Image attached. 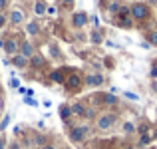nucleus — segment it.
Returning <instances> with one entry per match:
<instances>
[{
  "label": "nucleus",
  "mask_w": 157,
  "mask_h": 149,
  "mask_svg": "<svg viewBox=\"0 0 157 149\" xmlns=\"http://www.w3.org/2000/svg\"><path fill=\"white\" fill-rule=\"evenodd\" d=\"M82 86H84V78H82V74L78 72H72L66 76V82H64V88L68 90L70 94H76L82 90Z\"/></svg>",
  "instance_id": "f257e3e1"
},
{
  "label": "nucleus",
  "mask_w": 157,
  "mask_h": 149,
  "mask_svg": "<svg viewBox=\"0 0 157 149\" xmlns=\"http://www.w3.org/2000/svg\"><path fill=\"white\" fill-rule=\"evenodd\" d=\"M115 121H117V115L107 111V113H101L100 117L96 119V127H98V131H109Z\"/></svg>",
  "instance_id": "f03ea898"
},
{
  "label": "nucleus",
  "mask_w": 157,
  "mask_h": 149,
  "mask_svg": "<svg viewBox=\"0 0 157 149\" xmlns=\"http://www.w3.org/2000/svg\"><path fill=\"white\" fill-rule=\"evenodd\" d=\"M131 18L135 20V22H145L147 18H149V6L143 2H135L133 6H131Z\"/></svg>",
  "instance_id": "7ed1b4c3"
},
{
  "label": "nucleus",
  "mask_w": 157,
  "mask_h": 149,
  "mask_svg": "<svg viewBox=\"0 0 157 149\" xmlns=\"http://www.w3.org/2000/svg\"><path fill=\"white\" fill-rule=\"evenodd\" d=\"M86 135H88V125H76V127L70 129L68 137L72 143H82L86 139Z\"/></svg>",
  "instance_id": "20e7f679"
},
{
  "label": "nucleus",
  "mask_w": 157,
  "mask_h": 149,
  "mask_svg": "<svg viewBox=\"0 0 157 149\" xmlns=\"http://www.w3.org/2000/svg\"><path fill=\"white\" fill-rule=\"evenodd\" d=\"M104 82H105V78L101 74H88L84 78V86H90V88H100Z\"/></svg>",
  "instance_id": "39448f33"
},
{
  "label": "nucleus",
  "mask_w": 157,
  "mask_h": 149,
  "mask_svg": "<svg viewBox=\"0 0 157 149\" xmlns=\"http://www.w3.org/2000/svg\"><path fill=\"white\" fill-rule=\"evenodd\" d=\"M88 22H90V16L86 12H76L72 16V26L74 28H84V26H88Z\"/></svg>",
  "instance_id": "423d86ee"
},
{
  "label": "nucleus",
  "mask_w": 157,
  "mask_h": 149,
  "mask_svg": "<svg viewBox=\"0 0 157 149\" xmlns=\"http://www.w3.org/2000/svg\"><path fill=\"white\" fill-rule=\"evenodd\" d=\"M4 52H6L8 56H16V54H20V42H16L14 38L4 40Z\"/></svg>",
  "instance_id": "0eeeda50"
},
{
  "label": "nucleus",
  "mask_w": 157,
  "mask_h": 149,
  "mask_svg": "<svg viewBox=\"0 0 157 149\" xmlns=\"http://www.w3.org/2000/svg\"><path fill=\"white\" fill-rule=\"evenodd\" d=\"M48 80H50L52 84H62V86H64V82H66V74H64V68L52 70V72L48 74Z\"/></svg>",
  "instance_id": "6e6552de"
},
{
  "label": "nucleus",
  "mask_w": 157,
  "mask_h": 149,
  "mask_svg": "<svg viewBox=\"0 0 157 149\" xmlns=\"http://www.w3.org/2000/svg\"><path fill=\"white\" fill-rule=\"evenodd\" d=\"M20 54H22L24 58H28V60H30L32 56H34V44L30 42V40H22V42H20Z\"/></svg>",
  "instance_id": "1a4fd4ad"
},
{
  "label": "nucleus",
  "mask_w": 157,
  "mask_h": 149,
  "mask_svg": "<svg viewBox=\"0 0 157 149\" xmlns=\"http://www.w3.org/2000/svg\"><path fill=\"white\" fill-rule=\"evenodd\" d=\"M12 66L18 70H26L28 66H30V60L28 58H24L22 54H16V56H12Z\"/></svg>",
  "instance_id": "9d476101"
},
{
  "label": "nucleus",
  "mask_w": 157,
  "mask_h": 149,
  "mask_svg": "<svg viewBox=\"0 0 157 149\" xmlns=\"http://www.w3.org/2000/svg\"><path fill=\"white\" fill-rule=\"evenodd\" d=\"M58 113H60V117H62V121H64V123H70V119L74 117L72 105H68V103H62L60 109H58Z\"/></svg>",
  "instance_id": "9b49d317"
},
{
  "label": "nucleus",
  "mask_w": 157,
  "mask_h": 149,
  "mask_svg": "<svg viewBox=\"0 0 157 149\" xmlns=\"http://www.w3.org/2000/svg\"><path fill=\"white\" fill-rule=\"evenodd\" d=\"M8 20H10V24H22L24 20H26V16H24V12L20 10V8H16V10H12L10 12V16H8Z\"/></svg>",
  "instance_id": "f8f14e48"
},
{
  "label": "nucleus",
  "mask_w": 157,
  "mask_h": 149,
  "mask_svg": "<svg viewBox=\"0 0 157 149\" xmlns=\"http://www.w3.org/2000/svg\"><path fill=\"white\" fill-rule=\"evenodd\" d=\"M30 66L34 70H42L44 66H46V58H44L42 54H34V56L30 58Z\"/></svg>",
  "instance_id": "ddd939ff"
},
{
  "label": "nucleus",
  "mask_w": 157,
  "mask_h": 149,
  "mask_svg": "<svg viewBox=\"0 0 157 149\" xmlns=\"http://www.w3.org/2000/svg\"><path fill=\"white\" fill-rule=\"evenodd\" d=\"M34 14H36V16L48 14V4L44 2V0H36V2H34Z\"/></svg>",
  "instance_id": "4468645a"
},
{
  "label": "nucleus",
  "mask_w": 157,
  "mask_h": 149,
  "mask_svg": "<svg viewBox=\"0 0 157 149\" xmlns=\"http://www.w3.org/2000/svg\"><path fill=\"white\" fill-rule=\"evenodd\" d=\"M26 34L28 36H38L40 34V24L38 22H28L26 24Z\"/></svg>",
  "instance_id": "2eb2a0df"
},
{
  "label": "nucleus",
  "mask_w": 157,
  "mask_h": 149,
  "mask_svg": "<svg viewBox=\"0 0 157 149\" xmlns=\"http://www.w3.org/2000/svg\"><path fill=\"white\" fill-rule=\"evenodd\" d=\"M101 103L104 105H117V97H115V94H104L101 96Z\"/></svg>",
  "instance_id": "dca6fc26"
},
{
  "label": "nucleus",
  "mask_w": 157,
  "mask_h": 149,
  "mask_svg": "<svg viewBox=\"0 0 157 149\" xmlns=\"http://www.w3.org/2000/svg\"><path fill=\"white\" fill-rule=\"evenodd\" d=\"M72 113H74V115H80V117H84V113H86V105H84V103H80V101L72 103Z\"/></svg>",
  "instance_id": "f3484780"
},
{
  "label": "nucleus",
  "mask_w": 157,
  "mask_h": 149,
  "mask_svg": "<svg viewBox=\"0 0 157 149\" xmlns=\"http://www.w3.org/2000/svg\"><path fill=\"white\" fill-rule=\"evenodd\" d=\"M119 10H121V4H119L117 0H113V2H109V4H107V12H109V14L117 16V14H119Z\"/></svg>",
  "instance_id": "a211bd4d"
},
{
  "label": "nucleus",
  "mask_w": 157,
  "mask_h": 149,
  "mask_svg": "<svg viewBox=\"0 0 157 149\" xmlns=\"http://www.w3.org/2000/svg\"><path fill=\"white\" fill-rule=\"evenodd\" d=\"M90 40H92L94 44H104L105 40H104V34H101L100 30H94L92 34H90Z\"/></svg>",
  "instance_id": "6ab92c4d"
},
{
  "label": "nucleus",
  "mask_w": 157,
  "mask_h": 149,
  "mask_svg": "<svg viewBox=\"0 0 157 149\" xmlns=\"http://www.w3.org/2000/svg\"><path fill=\"white\" fill-rule=\"evenodd\" d=\"M135 131H137V127H135L131 121H125V123H123V133L131 135V133H135Z\"/></svg>",
  "instance_id": "aec40b11"
},
{
  "label": "nucleus",
  "mask_w": 157,
  "mask_h": 149,
  "mask_svg": "<svg viewBox=\"0 0 157 149\" xmlns=\"http://www.w3.org/2000/svg\"><path fill=\"white\" fill-rule=\"evenodd\" d=\"M147 42H149L151 46L157 48V30H151L149 34H147Z\"/></svg>",
  "instance_id": "412c9836"
},
{
  "label": "nucleus",
  "mask_w": 157,
  "mask_h": 149,
  "mask_svg": "<svg viewBox=\"0 0 157 149\" xmlns=\"http://www.w3.org/2000/svg\"><path fill=\"white\" fill-rule=\"evenodd\" d=\"M151 139H153V137H151L149 133H141V137H139V145H149Z\"/></svg>",
  "instance_id": "4be33fe9"
},
{
  "label": "nucleus",
  "mask_w": 157,
  "mask_h": 149,
  "mask_svg": "<svg viewBox=\"0 0 157 149\" xmlns=\"http://www.w3.org/2000/svg\"><path fill=\"white\" fill-rule=\"evenodd\" d=\"M84 117H86V119H94V117H96V109H94V107H86Z\"/></svg>",
  "instance_id": "5701e85b"
},
{
  "label": "nucleus",
  "mask_w": 157,
  "mask_h": 149,
  "mask_svg": "<svg viewBox=\"0 0 157 149\" xmlns=\"http://www.w3.org/2000/svg\"><path fill=\"white\" fill-rule=\"evenodd\" d=\"M48 50H50V56H52V58H60V50H58V46L50 44V46H48Z\"/></svg>",
  "instance_id": "b1692460"
},
{
  "label": "nucleus",
  "mask_w": 157,
  "mask_h": 149,
  "mask_svg": "<svg viewBox=\"0 0 157 149\" xmlns=\"http://www.w3.org/2000/svg\"><path fill=\"white\" fill-rule=\"evenodd\" d=\"M24 103H26V105H32V107H38V101L30 96H24Z\"/></svg>",
  "instance_id": "393cba45"
},
{
  "label": "nucleus",
  "mask_w": 157,
  "mask_h": 149,
  "mask_svg": "<svg viewBox=\"0 0 157 149\" xmlns=\"http://www.w3.org/2000/svg\"><path fill=\"white\" fill-rule=\"evenodd\" d=\"M90 22L94 24V30H100V18H98L96 14H92V16H90Z\"/></svg>",
  "instance_id": "a878e982"
},
{
  "label": "nucleus",
  "mask_w": 157,
  "mask_h": 149,
  "mask_svg": "<svg viewBox=\"0 0 157 149\" xmlns=\"http://www.w3.org/2000/svg\"><path fill=\"white\" fill-rule=\"evenodd\" d=\"M123 96H125V99H131V101H137L139 99L137 94H131V92H123Z\"/></svg>",
  "instance_id": "bb28decb"
},
{
  "label": "nucleus",
  "mask_w": 157,
  "mask_h": 149,
  "mask_svg": "<svg viewBox=\"0 0 157 149\" xmlns=\"http://www.w3.org/2000/svg\"><path fill=\"white\" fill-rule=\"evenodd\" d=\"M8 123H10V115H4L2 123H0V129H6V127H8Z\"/></svg>",
  "instance_id": "cd10ccee"
},
{
  "label": "nucleus",
  "mask_w": 157,
  "mask_h": 149,
  "mask_svg": "<svg viewBox=\"0 0 157 149\" xmlns=\"http://www.w3.org/2000/svg\"><path fill=\"white\" fill-rule=\"evenodd\" d=\"M10 86L18 90V88H20V80H18V78H12V80H10Z\"/></svg>",
  "instance_id": "c85d7f7f"
},
{
  "label": "nucleus",
  "mask_w": 157,
  "mask_h": 149,
  "mask_svg": "<svg viewBox=\"0 0 157 149\" xmlns=\"http://www.w3.org/2000/svg\"><path fill=\"white\" fill-rule=\"evenodd\" d=\"M149 76H151V80H157V66H153L149 70Z\"/></svg>",
  "instance_id": "c756f323"
},
{
  "label": "nucleus",
  "mask_w": 157,
  "mask_h": 149,
  "mask_svg": "<svg viewBox=\"0 0 157 149\" xmlns=\"http://www.w3.org/2000/svg\"><path fill=\"white\" fill-rule=\"evenodd\" d=\"M56 12H58V8H56V6H48V14H50V16H54Z\"/></svg>",
  "instance_id": "7c9ffc66"
},
{
  "label": "nucleus",
  "mask_w": 157,
  "mask_h": 149,
  "mask_svg": "<svg viewBox=\"0 0 157 149\" xmlns=\"http://www.w3.org/2000/svg\"><path fill=\"white\" fill-rule=\"evenodd\" d=\"M6 6H8V0H0V10H4Z\"/></svg>",
  "instance_id": "2f4dec72"
},
{
  "label": "nucleus",
  "mask_w": 157,
  "mask_h": 149,
  "mask_svg": "<svg viewBox=\"0 0 157 149\" xmlns=\"http://www.w3.org/2000/svg\"><path fill=\"white\" fill-rule=\"evenodd\" d=\"M151 90H153V94H157V80L151 82Z\"/></svg>",
  "instance_id": "473e14b6"
},
{
  "label": "nucleus",
  "mask_w": 157,
  "mask_h": 149,
  "mask_svg": "<svg viewBox=\"0 0 157 149\" xmlns=\"http://www.w3.org/2000/svg\"><path fill=\"white\" fill-rule=\"evenodd\" d=\"M62 2H64V6H72L74 0H62Z\"/></svg>",
  "instance_id": "72a5a7b5"
},
{
  "label": "nucleus",
  "mask_w": 157,
  "mask_h": 149,
  "mask_svg": "<svg viewBox=\"0 0 157 149\" xmlns=\"http://www.w3.org/2000/svg\"><path fill=\"white\" fill-rule=\"evenodd\" d=\"M147 6H157V0H147Z\"/></svg>",
  "instance_id": "f704fd0d"
},
{
  "label": "nucleus",
  "mask_w": 157,
  "mask_h": 149,
  "mask_svg": "<svg viewBox=\"0 0 157 149\" xmlns=\"http://www.w3.org/2000/svg\"><path fill=\"white\" fill-rule=\"evenodd\" d=\"M105 66L107 68H113V60H105Z\"/></svg>",
  "instance_id": "c9c22d12"
},
{
  "label": "nucleus",
  "mask_w": 157,
  "mask_h": 149,
  "mask_svg": "<svg viewBox=\"0 0 157 149\" xmlns=\"http://www.w3.org/2000/svg\"><path fill=\"white\" fill-rule=\"evenodd\" d=\"M0 149H6V141H4L2 137H0Z\"/></svg>",
  "instance_id": "e433bc0d"
},
{
  "label": "nucleus",
  "mask_w": 157,
  "mask_h": 149,
  "mask_svg": "<svg viewBox=\"0 0 157 149\" xmlns=\"http://www.w3.org/2000/svg\"><path fill=\"white\" fill-rule=\"evenodd\" d=\"M141 48L147 50V48H151V44H149V42H141Z\"/></svg>",
  "instance_id": "4c0bfd02"
},
{
  "label": "nucleus",
  "mask_w": 157,
  "mask_h": 149,
  "mask_svg": "<svg viewBox=\"0 0 157 149\" xmlns=\"http://www.w3.org/2000/svg\"><path fill=\"white\" fill-rule=\"evenodd\" d=\"M4 24H6V18H4V16L0 14V26H4Z\"/></svg>",
  "instance_id": "58836bf2"
},
{
  "label": "nucleus",
  "mask_w": 157,
  "mask_h": 149,
  "mask_svg": "<svg viewBox=\"0 0 157 149\" xmlns=\"http://www.w3.org/2000/svg\"><path fill=\"white\" fill-rule=\"evenodd\" d=\"M10 149H20V145H18V143H12V145H10Z\"/></svg>",
  "instance_id": "ea45409f"
},
{
  "label": "nucleus",
  "mask_w": 157,
  "mask_h": 149,
  "mask_svg": "<svg viewBox=\"0 0 157 149\" xmlns=\"http://www.w3.org/2000/svg\"><path fill=\"white\" fill-rule=\"evenodd\" d=\"M42 149H56V147H54V145H48V143H46V145H44Z\"/></svg>",
  "instance_id": "a19ab883"
},
{
  "label": "nucleus",
  "mask_w": 157,
  "mask_h": 149,
  "mask_svg": "<svg viewBox=\"0 0 157 149\" xmlns=\"http://www.w3.org/2000/svg\"><path fill=\"white\" fill-rule=\"evenodd\" d=\"M151 137H153L155 141H157V129H153V135H151Z\"/></svg>",
  "instance_id": "79ce46f5"
},
{
  "label": "nucleus",
  "mask_w": 157,
  "mask_h": 149,
  "mask_svg": "<svg viewBox=\"0 0 157 149\" xmlns=\"http://www.w3.org/2000/svg\"><path fill=\"white\" fill-rule=\"evenodd\" d=\"M123 149H137V147H135V145H125Z\"/></svg>",
  "instance_id": "37998d69"
},
{
  "label": "nucleus",
  "mask_w": 157,
  "mask_h": 149,
  "mask_svg": "<svg viewBox=\"0 0 157 149\" xmlns=\"http://www.w3.org/2000/svg\"><path fill=\"white\" fill-rule=\"evenodd\" d=\"M107 2H113V0H107Z\"/></svg>",
  "instance_id": "c03bdc74"
},
{
  "label": "nucleus",
  "mask_w": 157,
  "mask_h": 149,
  "mask_svg": "<svg viewBox=\"0 0 157 149\" xmlns=\"http://www.w3.org/2000/svg\"><path fill=\"white\" fill-rule=\"evenodd\" d=\"M155 26H157V22H155ZM155 30H157V28H155Z\"/></svg>",
  "instance_id": "a18cd8bd"
},
{
  "label": "nucleus",
  "mask_w": 157,
  "mask_h": 149,
  "mask_svg": "<svg viewBox=\"0 0 157 149\" xmlns=\"http://www.w3.org/2000/svg\"><path fill=\"white\" fill-rule=\"evenodd\" d=\"M137 2H139V0H137Z\"/></svg>",
  "instance_id": "49530a36"
}]
</instances>
